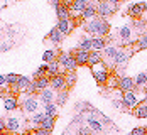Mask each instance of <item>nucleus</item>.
Here are the masks:
<instances>
[{"mask_svg":"<svg viewBox=\"0 0 147 135\" xmlns=\"http://www.w3.org/2000/svg\"><path fill=\"white\" fill-rule=\"evenodd\" d=\"M134 86H135V81H134L132 78H122L120 81H118V88L123 91H132Z\"/></svg>","mask_w":147,"mask_h":135,"instance_id":"1a4fd4ad","label":"nucleus"},{"mask_svg":"<svg viewBox=\"0 0 147 135\" xmlns=\"http://www.w3.org/2000/svg\"><path fill=\"white\" fill-rule=\"evenodd\" d=\"M113 59H115V62H117V64H122V62H125V61L129 59V54H127L125 51H118L117 56H115Z\"/></svg>","mask_w":147,"mask_h":135,"instance_id":"cd10ccee","label":"nucleus"},{"mask_svg":"<svg viewBox=\"0 0 147 135\" xmlns=\"http://www.w3.org/2000/svg\"><path fill=\"white\" fill-rule=\"evenodd\" d=\"M30 135H49V132H47V130H44V128H41V127H39L37 130H32V132H30Z\"/></svg>","mask_w":147,"mask_h":135,"instance_id":"a19ab883","label":"nucleus"},{"mask_svg":"<svg viewBox=\"0 0 147 135\" xmlns=\"http://www.w3.org/2000/svg\"><path fill=\"white\" fill-rule=\"evenodd\" d=\"M147 83V73H140V75L135 78V85H139V86H144Z\"/></svg>","mask_w":147,"mask_h":135,"instance_id":"473e14b6","label":"nucleus"},{"mask_svg":"<svg viewBox=\"0 0 147 135\" xmlns=\"http://www.w3.org/2000/svg\"><path fill=\"white\" fill-rule=\"evenodd\" d=\"M3 130H5V122L0 118V132H3Z\"/></svg>","mask_w":147,"mask_h":135,"instance_id":"a18cd8bd","label":"nucleus"},{"mask_svg":"<svg viewBox=\"0 0 147 135\" xmlns=\"http://www.w3.org/2000/svg\"><path fill=\"white\" fill-rule=\"evenodd\" d=\"M81 15H83V19H90V20H93V17L96 15V7H95V5H90V3H88L86 10H85Z\"/></svg>","mask_w":147,"mask_h":135,"instance_id":"4be33fe9","label":"nucleus"},{"mask_svg":"<svg viewBox=\"0 0 147 135\" xmlns=\"http://www.w3.org/2000/svg\"><path fill=\"white\" fill-rule=\"evenodd\" d=\"M56 113H58V106L54 105V103H49V105H46V111H44L46 117L56 118Z\"/></svg>","mask_w":147,"mask_h":135,"instance_id":"5701e85b","label":"nucleus"},{"mask_svg":"<svg viewBox=\"0 0 147 135\" xmlns=\"http://www.w3.org/2000/svg\"><path fill=\"white\" fill-rule=\"evenodd\" d=\"M53 91L51 90H44V91H41V100L44 101L46 105H49V103H53Z\"/></svg>","mask_w":147,"mask_h":135,"instance_id":"b1692460","label":"nucleus"},{"mask_svg":"<svg viewBox=\"0 0 147 135\" xmlns=\"http://www.w3.org/2000/svg\"><path fill=\"white\" fill-rule=\"evenodd\" d=\"M19 78H20V76H17V75H7V76H5V79H7V85L15 86V85H17V81H19Z\"/></svg>","mask_w":147,"mask_h":135,"instance_id":"72a5a7b5","label":"nucleus"},{"mask_svg":"<svg viewBox=\"0 0 147 135\" xmlns=\"http://www.w3.org/2000/svg\"><path fill=\"white\" fill-rule=\"evenodd\" d=\"M56 14H58V19H59V20H69V19H71L69 3H61L58 9H56Z\"/></svg>","mask_w":147,"mask_h":135,"instance_id":"0eeeda50","label":"nucleus"},{"mask_svg":"<svg viewBox=\"0 0 147 135\" xmlns=\"http://www.w3.org/2000/svg\"><path fill=\"white\" fill-rule=\"evenodd\" d=\"M130 135H147V128H144V127H139V128H134L132 134Z\"/></svg>","mask_w":147,"mask_h":135,"instance_id":"58836bf2","label":"nucleus"},{"mask_svg":"<svg viewBox=\"0 0 147 135\" xmlns=\"http://www.w3.org/2000/svg\"><path fill=\"white\" fill-rule=\"evenodd\" d=\"M73 27H74V20L73 19H69V20H58V26H56V29L61 32V36H68V34H71Z\"/></svg>","mask_w":147,"mask_h":135,"instance_id":"20e7f679","label":"nucleus"},{"mask_svg":"<svg viewBox=\"0 0 147 135\" xmlns=\"http://www.w3.org/2000/svg\"><path fill=\"white\" fill-rule=\"evenodd\" d=\"M58 62H59V66H61V69H64L66 73H69V71H76V68H78V64H76V61H74L73 54L61 52L59 58H58Z\"/></svg>","mask_w":147,"mask_h":135,"instance_id":"f03ea898","label":"nucleus"},{"mask_svg":"<svg viewBox=\"0 0 147 135\" xmlns=\"http://www.w3.org/2000/svg\"><path fill=\"white\" fill-rule=\"evenodd\" d=\"M19 127H20L19 118H9V120H5V128H7L9 132H17Z\"/></svg>","mask_w":147,"mask_h":135,"instance_id":"2eb2a0df","label":"nucleus"},{"mask_svg":"<svg viewBox=\"0 0 147 135\" xmlns=\"http://www.w3.org/2000/svg\"><path fill=\"white\" fill-rule=\"evenodd\" d=\"M146 9H147V3H137V5H132L129 9V14L132 17H137V15L142 14V10H146Z\"/></svg>","mask_w":147,"mask_h":135,"instance_id":"dca6fc26","label":"nucleus"},{"mask_svg":"<svg viewBox=\"0 0 147 135\" xmlns=\"http://www.w3.org/2000/svg\"><path fill=\"white\" fill-rule=\"evenodd\" d=\"M86 7H88V3H86L85 0H76L74 3H69V10H73L74 15L83 14V12L86 10Z\"/></svg>","mask_w":147,"mask_h":135,"instance_id":"6e6552de","label":"nucleus"},{"mask_svg":"<svg viewBox=\"0 0 147 135\" xmlns=\"http://www.w3.org/2000/svg\"><path fill=\"white\" fill-rule=\"evenodd\" d=\"M56 51H46L44 54H42V58H44L46 62H53V61H56Z\"/></svg>","mask_w":147,"mask_h":135,"instance_id":"7c9ffc66","label":"nucleus"},{"mask_svg":"<svg viewBox=\"0 0 147 135\" xmlns=\"http://www.w3.org/2000/svg\"><path fill=\"white\" fill-rule=\"evenodd\" d=\"M68 100V91H61L58 95V105H64Z\"/></svg>","mask_w":147,"mask_h":135,"instance_id":"e433bc0d","label":"nucleus"},{"mask_svg":"<svg viewBox=\"0 0 147 135\" xmlns=\"http://www.w3.org/2000/svg\"><path fill=\"white\" fill-rule=\"evenodd\" d=\"M51 86H53L54 90H59V91L66 90L68 85H66V78H64V75H58V76H54V78H51Z\"/></svg>","mask_w":147,"mask_h":135,"instance_id":"423d86ee","label":"nucleus"},{"mask_svg":"<svg viewBox=\"0 0 147 135\" xmlns=\"http://www.w3.org/2000/svg\"><path fill=\"white\" fill-rule=\"evenodd\" d=\"M93 78L100 83V85H105L108 81V71L107 69H102V71H93Z\"/></svg>","mask_w":147,"mask_h":135,"instance_id":"ddd939ff","label":"nucleus"},{"mask_svg":"<svg viewBox=\"0 0 147 135\" xmlns=\"http://www.w3.org/2000/svg\"><path fill=\"white\" fill-rule=\"evenodd\" d=\"M44 118H46V115L44 113H37V115H34V118H32V122L36 123V125H42V122H44Z\"/></svg>","mask_w":147,"mask_h":135,"instance_id":"c9c22d12","label":"nucleus"},{"mask_svg":"<svg viewBox=\"0 0 147 135\" xmlns=\"http://www.w3.org/2000/svg\"><path fill=\"white\" fill-rule=\"evenodd\" d=\"M78 135H90V130H88V128H80Z\"/></svg>","mask_w":147,"mask_h":135,"instance_id":"37998d69","label":"nucleus"},{"mask_svg":"<svg viewBox=\"0 0 147 135\" xmlns=\"http://www.w3.org/2000/svg\"><path fill=\"white\" fill-rule=\"evenodd\" d=\"M29 85H30V79H29V78H26V76H20V78H19V81H17V85H15L14 88H15V90L26 91Z\"/></svg>","mask_w":147,"mask_h":135,"instance_id":"aec40b11","label":"nucleus"},{"mask_svg":"<svg viewBox=\"0 0 147 135\" xmlns=\"http://www.w3.org/2000/svg\"><path fill=\"white\" fill-rule=\"evenodd\" d=\"M27 93H34V91H36V85H34V81H30V85L29 86H27Z\"/></svg>","mask_w":147,"mask_h":135,"instance_id":"79ce46f5","label":"nucleus"},{"mask_svg":"<svg viewBox=\"0 0 147 135\" xmlns=\"http://www.w3.org/2000/svg\"><path fill=\"white\" fill-rule=\"evenodd\" d=\"M108 29H110V26L107 22H103V20H98V19L90 20L88 26H86V30H88L90 34H95L96 37H103L108 32Z\"/></svg>","mask_w":147,"mask_h":135,"instance_id":"f257e3e1","label":"nucleus"},{"mask_svg":"<svg viewBox=\"0 0 147 135\" xmlns=\"http://www.w3.org/2000/svg\"><path fill=\"white\" fill-rule=\"evenodd\" d=\"M3 106H5L7 111H12V110H15V108L19 106V101H17L15 96H7V98L3 100Z\"/></svg>","mask_w":147,"mask_h":135,"instance_id":"f8f14e48","label":"nucleus"},{"mask_svg":"<svg viewBox=\"0 0 147 135\" xmlns=\"http://www.w3.org/2000/svg\"><path fill=\"white\" fill-rule=\"evenodd\" d=\"M137 49H139V51L147 49V36H142V37L137 41Z\"/></svg>","mask_w":147,"mask_h":135,"instance_id":"f704fd0d","label":"nucleus"},{"mask_svg":"<svg viewBox=\"0 0 147 135\" xmlns=\"http://www.w3.org/2000/svg\"><path fill=\"white\" fill-rule=\"evenodd\" d=\"M118 79L117 76H108V81H107V86L108 88H118Z\"/></svg>","mask_w":147,"mask_h":135,"instance_id":"2f4dec72","label":"nucleus"},{"mask_svg":"<svg viewBox=\"0 0 147 135\" xmlns=\"http://www.w3.org/2000/svg\"><path fill=\"white\" fill-rule=\"evenodd\" d=\"M80 49H81V51H86V52H91V51H93V47H91V39H81Z\"/></svg>","mask_w":147,"mask_h":135,"instance_id":"bb28decb","label":"nucleus"},{"mask_svg":"<svg viewBox=\"0 0 147 135\" xmlns=\"http://www.w3.org/2000/svg\"><path fill=\"white\" fill-rule=\"evenodd\" d=\"M24 110L29 111V113L36 111V110H37V100H36V98H27V100L24 101Z\"/></svg>","mask_w":147,"mask_h":135,"instance_id":"f3484780","label":"nucleus"},{"mask_svg":"<svg viewBox=\"0 0 147 135\" xmlns=\"http://www.w3.org/2000/svg\"><path fill=\"white\" fill-rule=\"evenodd\" d=\"M34 85H36V91H44V90H47V86L51 85V78H47V76L39 78V79L34 81Z\"/></svg>","mask_w":147,"mask_h":135,"instance_id":"9b49d317","label":"nucleus"},{"mask_svg":"<svg viewBox=\"0 0 147 135\" xmlns=\"http://www.w3.org/2000/svg\"><path fill=\"white\" fill-rule=\"evenodd\" d=\"M98 62H102V52H100V51H91V52H90L88 64L90 66H95V64H98Z\"/></svg>","mask_w":147,"mask_h":135,"instance_id":"6ab92c4d","label":"nucleus"},{"mask_svg":"<svg viewBox=\"0 0 147 135\" xmlns=\"http://www.w3.org/2000/svg\"><path fill=\"white\" fill-rule=\"evenodd\" d=\"M123 105L125 106H137V96L134 91H125L123 93Z\"/></svg>","mask_w":147,"mask_h":135,"instance_id":"9d476101","label":"nucleus"},{"mask_svg":"<svg viewBox=\"0 0 147 135\" xmlns=\"http://www.w3.org/2000/svg\"><path fill=\"white\" fill-rule=\"evenodd\" d=\"M49 39H51L53 42H56V44H58V42H61L63 36H61V32H59V30L56 29V27H54V29H53L51 32H49Z\"/></svg>","mask_w":147,"mask_h":135,"instance_id":"a878e982","label":"nucleus"},{"mask_svg":"<svg viewBox=\"0 0 147 135\" xmlns=\"http://www.w3.org/2000/svg\"><path fill=\"white\" fill-rule=\"evenodd\" d=\"M135 117L137 118H147V101L135 108Z\"/></svg>","mask_w":147,"mask_h":135,"instance_id":"412c9836","label":"nucleus"},{"mask_svg":"<svg viewBox=\"0 0 147 135\" xmlns=\"http://www.w3.org/2000/svg\"><path fill=\"white\" fill-rule=\"evenodd\" d=\"M117 49H115V47H107V51H105V54H107V58H112V59H113V58H115V56H117Z\"/></svg>","mask_w":147,"mask_h":135,"instance_id":"4c0bfd02","label":"nucleus"},{"mask_svg":"<svg viewBox=\"0 0 147 135\" xmlns=\"http://www.w3.org/2000/svg\"><path fill=\"white\" fill-rule=\"evenodd\" d=\"M64 78H66V85H68V86H73L74 83H76V71H69V73H66Z\"/></svg>","mask_w":147,"mask_h":135,"instance_id":"c85d7f7f","label":"nucleus"},{"mask_svg":"<svg viewBox=\"0 0 147 135\" xmlns=\"http://www.w3.org/2000/svg\"><path fill=\"white\" fill-rule=\"evenodd\" d=\"M107 46V41L103 39V37H93L91 39V47H93V51H100Z\"/></svg>","mask_w":147,"mask_h":135,"instance_id":"a211bd4d","label":"nucleus"},{"mask_svg":"<svg viewBox=\"0 0 147 135\" xmlns=\"http://www.w3.org/2000/svg\"><path fill=\"white\" fill-rule=\"evenodd\" d=\"M73 58H74V61H76V64H78V66H85V64H88L90 52L81 51V49H76V51L73 52Z\"/></svg>","mask_w":147,"mask_h":135,"instance_id":"39448f33","label":"nucleus"},{"mask_svg":"<svg viewBox=\"0 0 147 135\" xmlns=\"http://www.w3.org/2000/svg\"><path fill=\"white\" fill-rule=\"evenodd\" d=\"M41 128H44V130H47V132H51V130L54 128V118L46 117L44 122H42V125H41Z\"/></svg>","mask_w":147,"mask_h":135,"instance_id":"393cba45","label":"nucleus"},{"mask_svg":"<svg viewBox=\"0 0 147 135\" xmlns=\"http://www.w3.org/2000/svg\"><path fill=\"white\" fill-rule=\"evenodd\" d=\"M88 123H90V128H91L93 132H96V134H100V132H102V125H100V122H96L95 118H90Z\"/></svg>","mask_w":147,"mask_h":135,"instance_id":"c756f323","label":"nucleus"},{"mask_svg":"<svg viewBox=\"0 0 147 135\" xmlns=\"http://www.w3.org/2000/svg\"><path fill=\"white\" fill-rule=\"evenodd\" d=\"M117 9H118L117 2H102V3H98V7H96V14L102 15V17H107V15L113 14Z\"/></svg>","mask_w":147,"mask_h":135,"instance_id":"7ed1b4c3","label":"nucleus"},{"mask_svg":"<svg viewBox=\"0 0 147 135\" xmlns=\"http://www.w3.org/2000/svg\"><path fill=\"white\" fill-rule=\"evenodd\" d=\"M120 36H122L123 39H129V36H130V29H129V27H122V29H120Z\"/></svg>","mask_w":147,"mask_h":135,"instance_id":"ea45409f","label":"nucleus"},{"mask_svg":"<svg viewBox=\"0 0 147 135\" xmlns=\"http://www.w3.org/2000/svg\"><path fill=\"white\" fill-rule=\"evenodd\" d=\"M7 85V79H5V76H0V88H3Z\"/></svg>","mask_w":147,"mask_h":135,"instance_id":"c03bdc74","label":"nucleus"},{"mask_svg":"<svg viewBox=\"0 0 147 135\" xmlns=\"http://www.w3.org/2000/svg\"><path fill=\"white\" fill-rule=\"evenodd\" d=\"M59 62L58 61H53V62H49V66H47V78H54V76L59 75Z\"/></svg>","mask_w":147,"mask_h":135,"instance_id":"4468645a","label":"nucleus"}]
</instances>
